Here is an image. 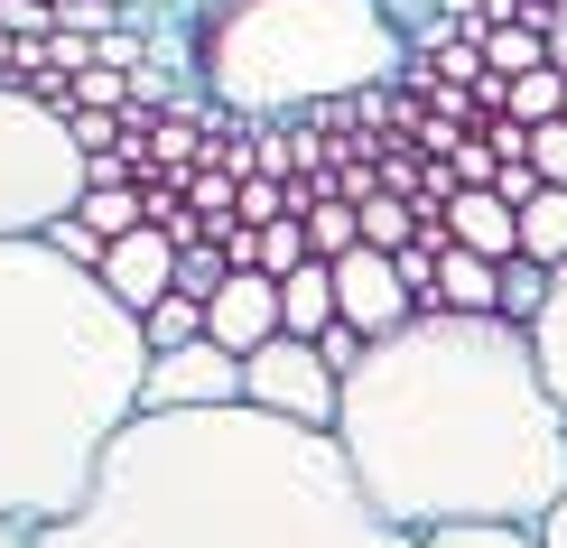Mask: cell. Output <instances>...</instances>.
Returning <instances> with one entry per match:
<instances>
[{
	"label": "cell",
	"mask_w": 567,
	"mask_h": 548,
	"mask_svg": "<svg viewBox=\"0 0 567 548\" xmlns=\"http://www.w3.org/2000/svg\"><path fill=\"white\" fill-rule=\"evenodd\" d=\"M336 446L391 530H539L567 493V410L530 325L419 307L344 381Z\"/></svg>",
	"instance_id": "6da1fadb"
},
{
	"label": "cell",
	"mask_w": 567,
	"mask_h": 548,
	"mask_svg": "<svg viewBox=\"0 0 567 548\" xmlns=\"http://www.w3.org/2000/svg\"><path fill=\"white\" fill-rule=\"evenodd\" d=\"M38 548H419L372 511L336 427L270 410H140L112 437L84 511Z\"/></svg>",
	"instance_id": "7a4b0ae2"
},
{
	"label": "cell",
	"mask_w": 567,
	"mask_h": 548,
	"mask_svg": "<svg viewBox=\"0 0 567 548\" xmlns=\"http://www.w3.org/2000/svg\"><path fill=\"white\" fill-rule=\"evenodd\" d=\"M150 335L103 270L56 242H0V530H56L84 511L112 437L140 418Z\"/></svg>",
	"instance_id": "3957f363"
},
{
	"label": "cell",
	"mask_w": 567,
	"mask_h": 548,
	"mask_svg": "<svg viewBox=\"0 0 567 548\" xmlns=\"http://www.w3.org/2000/svg\"><path fill=\"white\" fill-rule=\"evenodd\" d=\"M410 56L391 0H215L205 19V84L243 122H279V112H326L382 93Z\"/></svg>",
	"instance_id": "277c9868"
},
{
	"label": "cell",
	"mask_w": 567,
	"mask_h": 548,
	"mask_svg": "<svg viewBox=\"0 0 567 548\" xmlns=\"http://www.w3.org/2000/svg\"><path fill=\"white\" fill-rule=\"evenodd\" d=\"M84 186H93V158L75 122L38 93L0 84V242H47L84 205Z\"/></svg>",
	"instance_id": "5b68a950"
},
{
	"label": "cell",
	"mask_w": 567,
	"mask_h": 548,
	"mask_svg": "<svg viewBox=\"0 0 567 548\" xmlns=\"http://www.w3.org/2000/svg\"><path fill=\"white\" fill-rule=\"evenodd\" d=\"M243 400L270 410V418H289V427H336L344 381L307 335H270L261 353H243Z\"/></svg>",
	"instance_id": "8992f818"
},
{
	"label": "cell",
	"mask_w": 567,
	"mask_h": 548,
	"mask_svg": "<svg viewBox=\"0 0 567 548\" xmlns=\"http://www.w3.org/2000/svg\"><path fill=\"white\" fill-rule=\"evenodd\" d=\"M140 410H243V353H224L215 335L177 344V353H150Z\"/></svg>",
	"instance_id": "52a82bcc"
},
{
	"label": "cell",
	"mask_w": 567,
	"mask_h": 548,
	"mask_svg": "<svg viewBox=\"0 0 567 548\" xmlns=\"http://www.w3.org/2000/svg\"><path fill=\"white\" fill-rule=\"evenodd\" d=\"M336 317L353 325V335H400V325L419 317V298H410V279H400V260L391 251H372V242H353L336 260Z\"/></svg>",
	"instance_id": "ba28073f"
},
{
	"label": "cell",
	"mask_w": 567,
	"mask_h": 548,
	"mask_svg": "<svg viewBox=\"0 0 567 548\" xmlns=\"http://www.w3.org/2000/svg\"><path fill=\"white\" fill-rule=\"evenodd\" d=\"M103 289L122 298L131 317H150V307L177 289V232H168V224H140V232H122V242L103 251Z\"/></svg>",
	"instance_id": "9c48e42d"
},
{
	"label": "cell",
	"mask_w": 567,
	"mask_h": 548,
	"mask_svg": "<svg viewBox=\"0 0 567 548\" xmlns=\"http://www.w3.org/2000/svg\"><path fill=\"white\" fill-rule=\"evenodd\" d=\"M205 335L224 353H261L270 335H289V325H279V279L270 270H233L224 289L205 298Z\"/></svg>",
	"instance_id": "30bf717a"
},
{
	"label": "cell",
	"mask_w": 567,
	"mask_h": 548,
	"mask_svg": "<svg viewBox=\"0 0 567 548\" xmlns=\"http://www.w3.org/2000/svg\"><path fill=\"white\" fill-rule=\"evenodd\" d=\"M446 242H465L484 260H522V214L493 196V186H456L446 196Z\"/></svg>",
	"instance_id": "8fae6325"
},
{
	"label": "cell",
	"mask_w": 567,
	"mask_h": 548,
	"mask_svg": "<svg viewBox=\"0 0 567 548\" xmlns=\"http://www.w3.org/2000/svg\"><path fill=\"white\" fill-rule=\"evenodd\" d=\"M437 307H456V317H493V307H503V260L446 242L437 251Z\"/></svg>",
	"instance_id": "7c38bea8"
},
{
	"label": "cell",
	"mask_w": 567,
	"mask_h": 548,
	"mask_svg": "<svg viewBox=\"0 0 567 548\" xmlns=\"http://www.w3.org/2000/svg\"><path fill=\"white\" fill-rule=\"evenodd\" d=\"M279 325L307 335V344H317L326 325H344V317H336V260H307V270L279 279Z\"/></svg>",
	"instance_id": "4fadbf2b"
},
{
	"label": "cell",
	"mask_w": 567,
	"mask_h": 548,
	"mask_svg": "<svg viewBox=\"0 0 567 548\" xmlns=\"http://www.w3.org/2000/svg\"><path fill=\"white\" fill-rule=\"evenodd\" d=\"M522 251L539 260V270H567V186H539V196L522 205Z\"/></svg>",
	"instance_id": "5bb4252c"
},
{
	"label": "cell",
	"mask_w": 567,
	"mask_h": 548,
	"mask_svg": "<svg viewBox=\"0 0 567 548\" xmlns=\"http://www.w3.org/2000/svg\"><path fill=\"white\" fill-rule=\"evenodd\" d=\"M75 224H84V232H103V242H122V232L150 224V186H84Z\"/></svg>",
	"instance_id": "9a60e30c"
},
{
	"label": "cell",
	"mask_w": 567,
	"mask_h": 548,
	"mask_svg": "<svg viewBox=\"0 0 567 548\" xmlns=\"http://www.w3.org/2000/svg\"><path fill=\"white\" fill-rule=\"evenodd\" d=\"M484 65L493 75H539V65H549V29H539V19H503V29H484Z\"/></svg>",
	"instance_id": "2e32d148"
},
{
	"label": "cell",
	"mask_w": 567,
	"mask_h": 548,
	"mask_svg": "<svg viewBox=\"0 0 567 548\" xmlns=\"http://www.w3.org/2000/svg\"><path fill=\"white\" fill-rule=\"evenodd\" d=\"M530 344H539V372H549V391H558V410H567V270L549 279V307H539Z\"/></svg>",
	"instance_id": "e0dca14e"
},
{
	"label": "cell",
	"mask_w": 567,
	"mask_h": 548,
	"mask_svg": "<svg viewBox=\"0 0 567 548\" xmlns=\"http://www.w3.org/2000/svg\"><path fill=\"white\" fill-rule=\"evenodd\" d=\"M307 224L298 214H279V224H251V270H270V279H289V270H307Z\"/></svg>",
	"instance_id": "ac0fdd59"
},
{
	"label": "cell",
	"mask_w": 567,
	"mask_h": 548,
	"mask_svg": "<svg viewBox=\"0 0 567 548\" xmlns=\"http://www.w3.org/2000/svg\"><path fill=\"white\" fill-rule=\"evenodd\" d=\"M549 279H558V270H539L530 251H522V260H503V307H493V317H503V325H539V307H549Z\"/></svg>",
	"instance_id": "d6986e66"
},
{
	"label": "cell",
	"mask_w": 567,
	"mask_h": 548,
	"mask_svg": "<svg viewBox=\"0 0 567 548\" xmlns=\"http://www.w3.org/2000/svg\"><path fill=\"white\" fill-rule=\"evenodd\" d=\"M140 335H150V353H177V344H205V298H158L150 317H140Z\"/></svg>",
	"instance_id": "ffe728a7"
},
{
	"label": "cell",
	"mask_w": 567,
	"mask_h": 548,
	"mask_svg": "<svg viewBox=\"0 0 567 548\" xmlns=\"http://www.w3.org/2000/svg\"><path fill=\"white\" fill-rule=\"evenodd\" d=\"M503 112H512V122H522V131H539V122H558V112H567V75H558V65H539V75H512V93H503Z\"/></svg>",
	"instance_id": "44dd1931"
},
{
	"label": "cell",
	"mask_w": 567,
	"mask_h": 548,
	"mask_svg": "<svg viewBox=\"0 0 567 548\" xmlns=\"http://www.w3.org/2000/svg\"><path fill=\"white\" fill-rule=\"evenodd\" d=\"M298 224H307V251H317V260H344L353 242H363V214H353L344 196H326V205H307Z\"/></svg>",
	"instance_id": "7402d4cb"
},
{
	"label": "cell",
	"mask_w": 567,
	"mask_h": 548,
	"mask_svg": "<svg viewBox=\"0 0 567 548\" xmlns=\"http://www.w3.org/2000/svg\"><path fill=\"white\" fill-rule=\"evenodd\" d=\"M353 214H363V242H372V251H410V242H419V205L382 196V186H372V196L353 205Z\"/></svg>",
	"instance_id": "603a6c76"
},
{
	"label": "cell",
	"mask_w": 567,
	"mask_h": 548,
	"mask_svg": "<svg viewBox=\"0 0 567 548\" xmlns=\"http://www.w3.org/2000/svg\"><path fill=\"white\" fill-rule=\"evenodd\" d=\"M233 279V260H224V242L205 232V242H177V298H215Z\"/></svg>",
	"instance_id": "cb8c5ba5"
},
{
	"label": "cell",
	"mask_w": 567,
	"mask_h": 548,
	"mask_svg": "<svg viewBox=\"0 0 567 548\" xmlns=\"http://www.w3.org/2000/svg\"><path fill=\"white\" fill-rule=\"evenodd\" d=\"M131 103H140V93H131L122 65H84V75H75V112H131Z\"/></svg>",
	"instance_id": "d4e9b609"
},
{
	"label": "cell",
	"mask_w": 567,
	"mask_h": 548,
	"mask_svg": "<svg viewBox=\"0 0 567 548\" xmlns=\"http://www.w3.org/2000/svg\"><path fill=\"white\" fill-rule=\"evenodd\" d=\"M530 168H539V186H567V122L530 131Z\"/></svg>",
	"instance_id": "484cf974"
},
{
	"label": "cell",
	"mask_w": 567,
	"mask_h": 548,
	"mask_svg": "<svg viewBox=\"0 0 567 548\" xmlns=\"http://www.w3.org/2000/svg\"><path fill=\"white\" fill-rule=\"evenodd\" d=\"M0 29L10 38H56V0H0Z\"/></svg>",
	"instance_id": "4316f807"
},
{
	"label": "cell",
	"mask_w": 567,
	"mask_h": 548,
	"mask_svg": "<svg viewBox=\"0 0 567 548\" xmlns=\"http://www.w3.org/2000/svg\"><path fill=\"white\" fill-rule=\"evenodd\" d=\"M317 353L336 363V381H353V372H363V353H372V335H353V325H326V335H317Z\"/></svg>",
	"instance_id": "83f0119b"
},
{
	"label": "cell",
	"mask_w": 567,
	"mask_h": 548,
	"mask_svg": "<svg viewBox=\"0 0 567 548\" xmlns=\"http://www.w3.org/2000/svg\"><path fill=\"white\" fill-rule=\"evenodd\" d=\"M47 242H56L65 260H75V270H103V251H112V242H103V232H84V224H75V214H65V224H56V232H47Z\"/></svg>",
	"instance_id": "f1b7e54d"
},
{
	"label": "cell",
	"mask_w": 567,
	"mask_h": 548,
	"mask_svg": "<svg viewBox=\"0 0 567 548\" xmlns=\"http://www.w3.org/2000/svg\"><path fill=\"white\" fill-rule=\"evenodd\" d=\"M419 548H539L530 530H429Z\"/></svg>",
	"instance_id": "f546056e"
},
{
	"label": "cell",
	"mask_w": 567,
	"mask_h": 548,
	"mask_svg": "<svg viewBox=\"0 0 567 548\" xmlns=\"http://www.w3.org/2000/svg\"><path fill=\"white\" fill-rule=\"evenodd\" d=\"M493 168H503V158H493L484 139H456V158H446V177H456V186H493Z\"/></svg>",
	"instance_id": "4dcf8cb0"
},
{
	"label": "cell",
	"mask_w": 567,
	"mask_h": 548,
	"mask_svg": "<svg viewBox=\"0 0 567 548\" xmlns=\"http://www.w3.org/2000/svg\"><path fill=\"white\" fill-rule=\"evenodd\" d=\"M493 196H503L512 214H522V205L539 196V168H530V158H503V168H493Z\"/></svg>",
	"instance_id": "1f68e13d"
},
{
	"label": "cell",
	"mask_w": 567,
	"mask_h": 548,
	"mask_svg": "<svg viewBox=\"0 0 567 548\" xmlns=\"http://www.w3.org/2000/svg\"><path fill=\"white\" fill-rule=\"evenodd\" d=\"M158 158H177V168H186V158H196V131L168 122V131H158Z\"/></svg>",
	"instance_id": "d6a6232c"
},
{
	"label": "cell",
	"mask_w": 567,
	"mask_h": 548,
	"mask_svg": "<svg viewBox=\"0 0 567 548\" xmlns=\"http://www.w3.org/2000/svg\"><path fill=\"white\" fill-rule=\"evenodd\" d=\"M530 539H539V548H567V493H558V503H549V520H539Z\"/></svg>",
	"instance_id": "836d02e7"
},
{
	"label": "cell",
	"mask_w": 567,
	"mask_h": 548,
	"mask_svg": "<svg viewBox=\"0 0 567 548\" xmlns=\"http://www.w3.org/2000/svg\"><path fill=\"white\" fill-rule=\"evenodd\" d=\"M549 65L567 75V0H558V19H549Z\"/></svg>",
	"instance_id": "e575fe53"
},
{
	"label": "cell",
	"mask_w": 567,
	"mask_h": 548,
	"mask_svg": "<svg viewBox=\"0 0 567 548\" xmlns=\"http://www.w3.org/2000/svg\"><path fill=\"white\" fill-rule=\"evenodd\" d=\"M10 65H19V38H10V29H0V84H10Z\"/></svg>",
	"instance_id": "d590c367"
},
{
	"label": "cell",
	"mask_w": 567,
	"mask_h": 548,
	"mask_svg": "<svg viewBox=\"0 0 567 548\" xmlns=\"http://www.w3.org/2000/svg\"><path fill=\"white\" fill-rule=\"evenodd\" d=\"M0 548H38V539H29V530H0Z\"/></svg>",
	"instance_id": "8d00e7d4"
},
{
	"label": "cell",
	"mask_w": 567,
	"mask_h": 548,
	"mask_svg": "<svg viewBox=\"0 0 567 548\" xmlns=\"http://www.w3.org/2000/svg\"><path fill=\"white\" fill-rule=\"evenodd\" d=\"M558 122H567V112H558Z\"/></svg>",
	"instance_id": "74e56055"
}]
</instances>
